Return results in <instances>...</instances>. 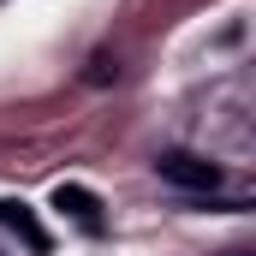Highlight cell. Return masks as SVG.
<instances>
[{"label": "cell", "mask_w": 256, "mask_h": 256, "mask_svg": "<svg viewBox=\"0 0 256 256\" xmlns=\"http://www.w3.org/2000/svg\"><path fill=\"white\" fill-rule=\"evenodd\" d=\"M155 173H161L173 191H196V196L220 191V167H214L208 155H191V149H167V155L155 161Z\"/></svg>", "instance_id": "1"}, {"label": "cell", "mask_w": 256, "mask_h": 256, "mask_svg": "<svg viewBox=\"0 0 256 256\" xmlns=\"http://www.w3.org/2000/svg\"><path fill=\"white\" fill-rule=\"evenodd\" d=\"M54 208H66V214H72L84 232H102V202H96L90 191H78V185H60V191H54Z\"/></svg>", "instance_id": "2"}, {"label": "cell", "mask_w": 256, "mask_h": 256, "mask_svg": "<svg viewBox=\"0 0 256 256\" xmlns=\"http://www.w3.org/2000/svg\"><path fill=\"white\" fill-rule=\"evenodd\" d=\"M0 220H6V226H12V232L30 244V250H48V232H42V220H36L24 202H0Z\"/></svg>", "instance_id": "3"}]
</instances>
